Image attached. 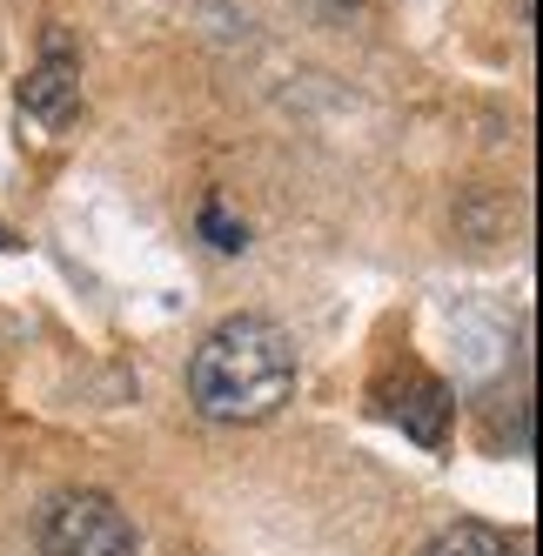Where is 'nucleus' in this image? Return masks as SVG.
<instances>
[{"label":"nucleus","instance_id":"obj_1","mask_svg":"<svg viewBox=\"0 0 543 556\" xmlns=\"http://www.w3.org/2000/svg\"><path fill=\"white\" fill-rule=\"evenodd\" d=\"M295 395V336L276 315H228L188 355V403L209 422H268Z\"/></svg>","mask_w":543,"mask_h":556},{"label":"nucleus","instance_id":"obj_2","mask_svg":"<svg viewBox=\"0 0 543 556\" xmlns=\"http://www.w3.org/2000/svg\"><path fill=\"white\" fill-rule=\"evenodd\" d=\"M141 536L108 490H61L41 509V556H135Z\"/></svg>","mask_w":543,"mask_h":556},{"label":"nucleus","instance_id":"obj_3","mask_svg":"<svg viewBox=\"0 0 543 556\" xmlns=\"http://www.w3.org/2000/svg\"><path fill=\"white\" fill-rule=\"evenodd\" d=\"M21 114L41 128H67L81 114V54H74L67 27H48L41 34V61L27 67L21 81Z\"/></svg>","mask_w":543,"mask_h":556},{"label":"nucleus","instance_id":"obj_4","mask_svg":"<svg viewBox=\"0 0 543 556\" xmlns=\"http://www.w3.org/2000/svg\"><path fill=\"white\" fill-rule=\"evenodd\" d=\"M390 416L403 422V435H416L422 450H437L443 435H450L456 395H450L437 376H422V369H403V382H396V395H390Z\"/></svg>","mask_w":543,"mask_h":556},{"label":"nucleus","instance_id":"obj_5","mask_svg":"<svg viewBox=\"0 0 543 556\" xmlns=\"http://www.w3.org/2000/svg\"><path fill=\"white\" fill-rule=\"evenodd\" d=\"M422 556H523V543H510L503 530H490V523H450V530H437L430 543H422Z\"/></svg>","mask_w":543,"mask_h":556},{"label":"nucleus","instance_id":"obj_6","mask_svg":"<svg viewBox=\"0 0 543 556\" xmlns=\"http://www.w3.org/2000/svg\"><path fill=\"white\" fill-rule=\"evenodd\" d=\"M195 222H202V235H209V242H215L222 255H242V249H249V228H242L236 215L222 208V194H209V202H202V215H195Z\"/></svg>","mask_w":543,"mask_h":556},{"label":"nucleus","instance_id":"obj_7","mask_svg":"<svg viewBox=\"0 0 543 556\" xmlns=\"http://www.w3.org/2000/svg\"><path fill=\"white\" fill-rule=\"evenodd\" d=\"M302 8H308V14H316L323 27H349V21H356V14L369 8V0H302Z\"/></svg>","mask_w":543,"mask_h":556}]
</instances>
